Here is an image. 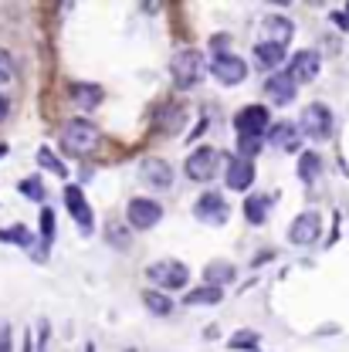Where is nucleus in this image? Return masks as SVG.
<instances>
[{"label":"nucleus","instance_id":"f257e3e1","mask_svg":"<svg viewBox=\"0 0 349 352\" xmlns=\"http://www.w3.org/2000/svg\"><path fill=\"white\" fill-rule=\"evenodd\" d=\"M170 75H173L176 88L190 91V88H197L207 75H211V65H207L204 51H197V47H183V51H176L173 61H170Z\"/></svg>","mask_w":349,"mask_h":352},{"label":"nucleus","instance_id":"f03ea898","mask_svg":"<svg viewBox=\"0 0 349 352\" xmlns=\"http://www.w3.org/2000/svg\"><path fill=\"white\" fill-rule=\"evenodd\" d=\"M98 139H102V129L92 122V119H68L65 129H61V149L72 153V156H88L98 149Z\"/></svg>","mask_w":349,"mask_h":352},{"label":"nucleus","instance_id":"7ed1b4c3","mask_svg":"<svg viewBox=\"0 0 349 352\" xmlns=\"http://www.w3.org/2000/svg\"><path fill=\"white\" fill-rule=\"evenodd\" d=\"M146 278L156 285V292H180L183 285H190V271L183 261H173V258H163V261L146 264Z\"/></svg>","mask_w":349,"mask_h":352},{"label":"nucleus","instance_id":"20e7f679","mask_svg":"<svg viewBox=\"0 0 349 352\" xmlns=\"http://www.w3.org/2000/svg\"><path fill=\"white\" fill-rule=\"evenodd\" d=\"M332 109L326 105V102H308L306 109H302V116H299V132L308 135V139H315V142H326L329 135H332Z\"/></svg>","mask_w":349,"mask_h":352},{"label":"nucleus","instance_id":"39448f33","mask_svg":"<svg viewBox=\"0 0 349 352\" xmlns=\"http://www.w3.org/2000/svg\"><path fill=\"white\" fill-rule=\"evenodd\" d=\"M268 126H271V109H268V105H244V109L234 116L237 139H264Z\"/></svg>","mask_w":349,"mask_h":352},{"label":"nucleus","instance_id":"423d86ee","mask_svg":"<svg viewBox=\"0 0 349 352\" xmlns=\"http://www.w3.org/2000/svg\"><path fill=\"white\" fill-rule=\"evenodd\" d=\"M183 170H187V176H190L193 183H207V179H214L218 170H220V149H214V146H197V149L187 156Z\"/></svg>","mask_w":349,"mask_h":352},{"label":"nucleus","instance_id":"0eeeda50","mask_svg":"<svg viewBox=\"0 0 349 352\" xmlns=\"http://www.w3.org/2000/svg\"><path fill=\"white\" fill-rule=\"evenodd\" d=\"M126 220L136 230H149V227H156L163 220V207L156 200H149V197H136V200L126 204Z\"/></svg>","mask_w":349,"mask_h":352},{"label":"nucleus","instance_id":"6e6552de","mask_svg":"<svg viewBox=\"0 0 349 352\" xmlns=\"http://www.w3.org/2000/svg\"><path fill=\"white\" fill-rule=\"evenodd\" d=\"M211 75L218 78L220 85H241L244 78H248V65H244V58H237V54H214V61H211Z\"/></svg>","mask_w":349,"mask_h":352},{"label":"nucleus","instance_id":"1a4fd4ad","mask_svg":"<svg viewBox=\"0 0 349 352\" xmlns=\"http://www.w3.org/2000/svg\"><path fill=\"white\" fill-rule=\"evenodd\" d=\"M258 34H262V44L288 47V41L295 38V24L285 14H268V17H262V24H258Z\"/></svg>","mask_w":349,"mask_h":352},{"label":"nucleus","instance_id":"9d476101","mask_svg":"<svg viewBox=\"0 0 349 352\" xmlns=\"http://www.w3.org/2000/svg\"><path fill=\"white\" fill-rule=\"evenodd\" d=\"M231 214V207H227V200L214 193V190H207V193H200L197 197V204H193V217L200 220V223H211V227H220L224 220Z\"/></svg>","mask_w":349,"mask_h":352},{"label":"nucleus","instance_id":"9b49d317","mask_svg":"<svg viewBox=\"0 0 349 352\" xmlns=\"http://www.w3.org/2000/svg\"><path fill=\"white\" fill-rule=\"evenodd\" d=\"M139 179L149 186V190H170L173 186V166L163 160V156H146L139 163Z\"/></svg>","mask_w":349,"mask_h":352},{"label":"nucleus","instance_id":"f8f14e48","mask_svg":"<svg viewBox=\"0 0 349 352\" xmlns=\"http://www.w3.org/2000/svg\"><path fill=\"white\" fill-rule=\"evenodd\" d=\"M319 234H322V217H319L315 210H306V214H299V217L292 220V227H288V244L308 248V244L319 241Z\"/></svg>","mask_w":349,"mask_h":352},{"label":"nucleus","instance_id":"ddd939ff","mask_svg":"<svg viewBox=\"0 0 349 352\" xmlns=\"http://www.w3.org/2000/svg\"><path fill=\"white\" fill-rule=\"evenodd\" d=\"M319 72H322V58H319V51H312V47H302V51H295V54H292L288 75L295 78V85L315 82V78H319Z\"/></svg>","mask_w":349,"mask_h":352},{"label":"nucleus","instance_id":"4468645a","mask_svg":"<svg viewBox=\"0 0 349 352\" xmlns=\"http://www.w3.org/2000/svg\"><path fill=\"white\" fill-rule=\"evenodd\" d=\"M255 163L251 160H244V156H231L227 160V170H224V183H227V190H234V193H244V190H251V183H255Z\"/></svg>","mask_w":349,"mask_h":352},{"label":"nucleus","instance_id":"2eb2a0df","mask_svg":"<svg viewBox=\"0 0 349 352\" xmlns=\"http://www.w3.org/2000/svg\"><path fill=\"white\" fill-rule=\"evenodd\" d=\"M65 207H68V214L75 217V223L82 227V234H92L95 230V214H92V207H88L85 193H82V186H65Z\"/></svg>","mask_w":349,"mask_h":352},{"label":"nucleus","instance_id":"dca6fc26","mask_svg":"<svg viewBox=\"0 0 349 352\" xmlns=\"http://www.w3.org/2000/svg\"><path fill=\"white\" fill-rule=\"evenodd\" d=\"M264 142L275 146V149H285V153H295L302 146V132L295 122H271L264 132Z\"/></svg>","mask_w":349,"mask_h":352},{"label":"nucleus","instance_id":"f3484780","mask_svg":"<svg viewBox=\"0 0 349 352\" xmlns=\"http://www.w3.org/2000/svg\"><path fill=\"white\" fill-rule=\"evenodd\" d=\"M295 78L288 75V72H275V75H268V82H264V91H268V98H271V105H288L292 98H295Z\"/></svg>","mask_w":349,"mask_h":352},{"label":"nucleus","instance_id":"a211bd4d","mask_svg":"<svg viewBox=\"0 0 349 352\" xmlns=\"http://www.w3.org/2000/svg\"><path fill=\"white\" fill-rule=\"evenodd\" d=\"M68 95H72V102H75L82 112L98 109V105H102V98H105L102 85H95V82H72V85H68Z\"/></svg>","mask_w":349,"mask_h":352},{"label":"nucleus","instance_id":"6ab92c4d","mask_svg":"<svg viewBox=\"0 0 349 352\" xmlns=\"http://www.w3.org/2000/svg\"><path fill=\"white\" fill-rule=\"evenodd\" d=\"M255 61H258V68L262 72H271L275 75V68H282L285 65V47H278V44H255Z\"/></svg>","mask_w":349,"mask_h":352},{"label":"nucleus","instance_id":"aec40b11","mask_svg":"<svg viewBox=\"0 0 349 352\" xmlns=\"http://www.w3.org/2000/svg\"><path fill=\"white\" fill-rule=\"evenodd\" d=\"M224 298V288H211V285H200V288H190L183 295V305L197 308V305H218Z\"/></svg>","mask_w":349,"mask_h":352},{"label":"nucleus","instance_id":"412c9836","mask_svg":"<svg viewBox=\"0 0 349 352\" xmlns=\"http://www.w3.org/2000/svg\"><path fill=\"white\" fill-rule=\"evenodd\" d=\"M231 278H234V264H227V261H211L204 267V285H211V288L227 285Z\"/></svg>","mask_w":349,"mask_h":352},{"label":"nucleus","instance_id":"4be33fe9","mask_svg":"<svg viewBox=\"0 0 349 352\" xmlns=\"http://www.w3.org/2000/svg\"><path fill=\"white\" fill-rule=\"evenodd\" d=\"M142 305L149 308L153 315L167 318V315L173 311V298H170V295H163V292H156V288H146V292H142Z\"/></svg>","mask_w":349,"mask_h":352},{"label":"nucleus","instance_id":"5701e85b","mask_svg":"<svg viewBox=\"0 0 349 352\" xmlns=\"http://www.w3.org/2000/svg\"><path fill=\"white\" fill-rule=\"evenodd\" d=\"M268 214H271V200H268V197L255 193V197L244 200V217H248V223H264Z\"/></svg>","mask_w":349,"mask_h":352},{"label":"nucleus","instance_id":"b1692460","mask_svg":"<svg viewBox=\"0 0 349 352\" xmlns=\"http://www.w3.org/2000/svg\"><path fill=\"white\" fill-rule=\"evenodd\" d=\"M322 173V160H319V153H302L299 156V179L302 183H315V176Z\"/></svg>","mask_w":349,"mask_h":352},{"label":"nucleus","instance_id":"393cba45","mask_svg":"<svg viewBox=\"0 0 349 352\" xmlns=\"http://www.w3.org/2000/svg\"><path fill=\"white\" fill-rule=\"evenodd\" d=\"M156 122H160V129L167 132V135H170V132H176L180 129V122H183V105H163V109H160V116H156Z\"/></svg>","mask_w":349,"mask_h":352},{"label":"nucleus","instance_id":"a878e982","mask_svg":"<svg viewBox=\"0 0 349 352\" xmlns=\"http://www.w3.org/2000/svg\"><path fill=\"white\" fill-rule=\"evenodd\" d=\"M227 349H258V332H251V329H241V332H234L231 339H227Z\"/></svg>","mask_w":349,"mask_h":352},{"label":"nucleus","instance_id":"bb28decb","mask_svg":"<svg viewBox=\"0 0 349 352\" xmlns=\"http://www.w3.org/2000/svg\"><path fill=\"white\" fill-rule=\"evenodd\" d=\"M0 241H10V244H21V248H34V237L28 234V227H3Z\"/></svg>","mask_w":349,"mask_h":352},{"label":"nucleus","instance_id":"cd10ccee","mask_svg":"<svg viewBox=\"0 0 349 352\" xmlns=\"http://www.w3.org/2000/svg\"><path fill=\"white\" fill-rule=\"evenodd\" d=\"M38 163H41L44 170H51L54 176H68L65 163H61V160H58V156H54V153H51L47 146H41V149H38Z\"/></svg>","mask_w":349,"mask_h":352},{"label":"nucleus","instance_id":"c85d7f7f","mask_svg":"<svg viewBox=\"0 0 349 352\" xmlns=\"http://www.w3.org/2000/svg\"><path fill=\"white\" fill-rule=\"evenodd\" d=\"M41 241L44 244L54 241V210H51V207H44L41 210Z\"/></svg>","mask_w":349,"mask_h":352},{"label":"nucleus","instance_id":"c756f323","mask_svg":"<svg viewBox=\"0 0 349 352\" xmlns=\"http://www.w3.org/2000/svg\"><path fill=\"white\" fill-rule=\"evenodd\" d=\"M262 146H264V139H237V156H244V160H251L255 153H262Z\"/></svg>","mask_w":349,"mask_h":352},{"label":"nucleus","instance_id":"7c9ffc66","mask_svg":"<svg viewBox=\"0 0 349 352\" xmlns=\"http://www.w3.org/2000/svg\"><path fill=\"white\" fill-rule=\"evenodd\" d=\"M10 78H14V58L0 47V85H7Z\"/></svg>","mask_w":349,"mask_h":352},{"label":"nucleus","instance_id":"2f4dec72","mask_svg":"<svg viewBox=\"0 0 349 352\" xmlns=\"http://www.w3.org/2000/svg\"><path fill=\"white\" fill-rule=\"evenodd\" d=\"M21 193H24V197H31V200H44V190H41V183H38V179H24V183H21Z\"/></svg>","mask_w":349,"mask_h":352},{"label":"nucleus","instance_id":"473e14b6","mask_svg":"<svg viewBox=\"0 0 349 352\" xmlns=\"http://www.w3.org/2000/svg\"><path fill=\"white\" fill-rule=\"evenodd\" d=\"M0 352H14V336L7 322H0Z\"/></svg>","mask_w":349,"mask_h":352},{"label":"nucleus","instance_id":"72a5a7b5","mask_svg":"<svg viewBox=\"0 0 349 352\" xmlns=\"http://www.w3.org/2000/svg\"><path fill=\"white\" fill-rule=\"evenodd\" d=\"M227 41H231L227 34H214V38H211V47H214L218 54H227Z\"/></svg>","mask_w":349,"mask_h":352},{"label":"nucleus","instance_id":"f704fd0d","mask_svg":"<svg viewBox=\"0 0 349 352\" xmlns=\"http://www.w3.org/2000/svg\"><path fill=\"white\" fill-rule=\"evenodd\" d=\"M332 21H336L339 28H346V31H349V14H346V10H336V14H332Z\"/></svg>","mask_w":349,"mask_h":352},{"label":"nucleus","instance_id":"c9c22d12","mask_svg":"<svg viewBox=\"0 0 349 352\" xmlns=\"http://www.w3.org/2000/svg\"><path fill=\"white\" fill-rule=\"evenodd\" d=\"M7 116H10V102L7 95H0V122H7Z\"/></svg>","mask_w":349,"mask_h":352},{"label":"nucleus","instance_id":"e433bc0d","mask_svg":"<svg viewBox=\"0 0 349 352\" xmlns=\"http://www.w3.org/2000/svg\"><path fill=\"white\" fill-rule=\"evenodd\" d=\"M24 352H31V336H24Z\"/></svg>","mask_w":349,"mask_h":352},{"label":"nucleus","instance_id":"4c0bfd02","mask_svg":"<svg viewBox=\"0 0 349 352\" xmlns=\"http://www.w3.org/2000/svg\"><path fill=\"white\" fill-rule=\"evenodd\" d=\"M3 156H7V146H0V160H3Z\"/></svg>","mask_w":349,"mask_h":352},{"label":"nucleus","instance_id":"58836bf2","mask_svg":"<svg viewBox=\"0 0 349 352\" xmlns=\"http://www.w3.org/2000/svg\"><path fill=\"white\" fill-rule=\"evenodd\" d=\"M85 352H92V346H88V349H85Z\"/></svg>","mask_w":349,"mask_h":352}]
</instances>
